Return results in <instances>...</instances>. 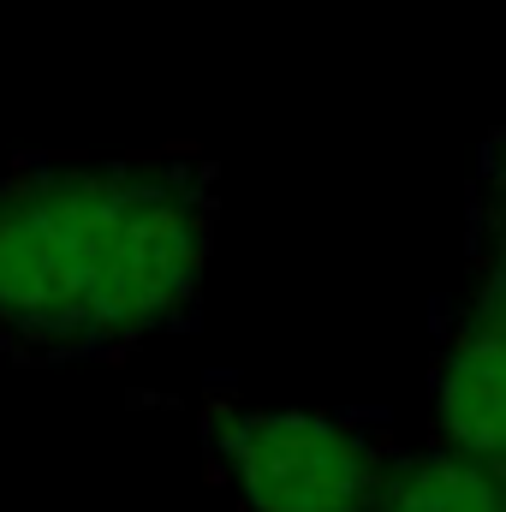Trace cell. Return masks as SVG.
Segmentation results:
<instances>
[{"mask_svg":"<svg viewBox=\"0 0 506 512\" xmlns=\"http://www.w3.org/2000/svg\"><path fill=\"white\" fill-rule=\"evenodd\" d=\"M209 203L155 161H60L0 179V340L108 352L191 316Z\"/></svg>","mask_w":506,"mask_h":512,"instance_id":"obj_1","label":"cell"},{"mask_svg":"<svg viewBox=\"0 0 506 512\" xmlns=\"http://www.w3.org/2000/svg\"><path fill=\"white\" fill-rule=\"evenodd\" d=\"M215 459L245 512H376L387 459L334 411L233 405L215 417Z\"/></svg>","mask_w":506,"mask_h":512,"instance_id":"obj_2","label":"cell"},{"mask_svg":"<svg viewBox=\"0 0 506 512\" xmlns=\"http://www.w3.org/2000/svg\"><path fill=\"white\" fill-rule=\"evenodd\" d=\"M435 441L506 471V149L477 179V280L429 376Z\"/></svg>","mask_w":506,"mask_h":512,"instance_id":"obj_3","label":"cell"},{"mask_svg":"<svg viewBox=\"0 0 506 512\" xmlns=\"http://www.w3.org/2000/svg\"><path fill=\"white\" fill-rule=\"evenodd\" d=\"M376 512H506V471L435 441L387 465Z\"/></svg>","mask_w":506,"mask_h":512,"instance_id":"obj_4","label":"cell"}]
</instances>
